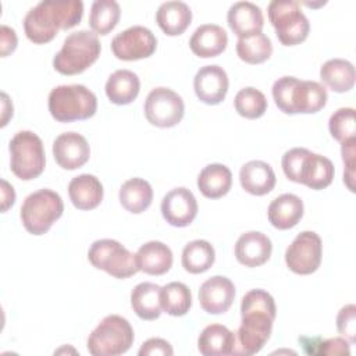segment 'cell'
<instances>
[{
  "label": "cell",
  "instance_id": "obj_14",
  "mask_svg": "<svg viewBox=\"0 0 356 356\" xmlns=\"http://www.w3.org/2000/svg\"><path fill=\"white\" fill-rule=\"evenodd\" d=\"M161 214L172 227H188L197 214L195 195L184 186L167 192L161 200Z\"/></svg>",
  "mask_w": 356,
  "mask_h": 356
},
{
  "label": "cell",
  "instance_id": "obj_42",
  "mask_svg": "<svg viewBox=\"0 0 356 356\" xmlns=\"http://www.w3.org/2000/svg\"><path fill=\"white\" fill-rule=\"evenodd\" d=\"M349 341L342 337H335V338H328V339H321L318 337L317 341V349L316 355H327V356H349L350 349H349Z\"/></svg>",
  "mask_w": 356,
  "mask_h": 356
},
{
  "label": "cell",
  "instance_id": "obj_19",
  "mask_svg": "<svg viewBox=\"0 0 356 356\" xmlns=\"http://www.w3.org/2000/svg\"><path fill=\"white\" fill-rule=\"evenodd\" d=\"M227 21L238 38H246L259 33L264 25L261 8L252 1L234 3L228 10Z\"/></svg>",
  "mask_w": 356,
  "mask_h": 356
},
{
  "label": "cell",
  "instance_id": "obj_36",
  "mask_svg": "<svg viewBox=\"0 0 356 356\" xmlns=\"http://www.w3.org/2000/svg\"><path fill=\"white\" fill-rule=\"evenodd\" d=\"M236 54L248 64H260L271 57L273 43L263 32L239 38L236 42Z\"/></svg>",
  "mask_w": 356,
  "mask_h": 356
},
{
  "label": "cell",
  "instance_id": "obj_26",
  "mask_svg": "<svg viewBox=\"0 0 356 356\" xmlns=\"http://www.w3.org/2000/svg\"><path fill=\"white\" fill-rule=\"evenodd\" d=\"M235 334L222 324H210L197 338V349L204 356H228L234 353Z\"/></svg>",
  "mask_w": 356,
  "mask_h": 356
},
{
  "label": "cell",
  "instance_id": "obj_46",
  "mask_svg": "<svg viewBox=\"0 0 356 356\" xmlns=\"http://www.w3.org/2000/svg\"><path fill=\"white\" fill-rule=\"evenodd\" d=\"M13 117V103L6 92H1V127H6Z\"/></svg>",
  "mask_w": 356,
  "mask_h": 356
},
{
  "label": "cell",
  "instance_id": "obj_32",
  "mask_svg": "<svg viewBox=\"0 0 356 356\" xmlns=\"http://www.w3.org/2000/svg\"><path fill=\"white\" fill-rule=\"evenodd\" d=\"M118 197L120 203L127 211L139 214L152 204L153 189L146 179L135 177L121 185Z\"/></svg>",
  "mask_w": 356,
  "mask_h": 356
},
{
  "label": "cell",
  "instance_id": "obj_40",
  "mask_svg": "<svg viewBox=\"0 0 356 356\" xmlns=\"http://www.w3.org/2000/svg\"><path fill=\"white\" fill-rule=\"evenodd\" d=\"M337 330L350 343L356 339V306L345 305L337 314Z\"/></svg>",
  "mask_w": 356,
  "mask_h": 356
},
{
  "label": "cell",
  "instance_id": "obj_22",
  "mask_svg": "<svg viewBox=\"0 0 356 356\" xmlns=\"http://www.w3.org/2000/svg\"><path fill=\"white\" fill-rule=\"evenodd\" d=\"M267 217L274 228H293L303 217V202L293 193H282L268 204Z\"/></svg>",
  "mask_w": 356,
  "mask_h": 356
},
{
  "label": "cell",
  "instance_id": "obj_17",
  "mask_svg": "<svg viewBox=\"0 0 356 356\" xmlns=\"http://www.w3.org/2000/svg\"><path fill=\"white\" fill-rule=\"evenodd\" d=\"M234 299V282L224 275H214L200 285L199 303L209 314H221L228 312Z\"/></svg>",
  "mask_w": 356,
  "mask_h": 356
},
{
  "label": "cell",
  "instance_id": "obj_34",
  "mask_svg": "<svg viewBox=\"0 0 356 356\" xmlns=\"http://www.w3.org/2000/svg\"><path fill=\"white\" fill-rule=\"evenodd\" d=\"M161 310L170 316H185L192 306V293L184 282L172 281L160 289Z\"/></svg>",
  "mask_w": 356,
  "mask_h": 356
},
{
  "label": "cell",
  "instance_id": "obj_43",
  "mask_svg": "<svg viewBox=\"0 0 356 356\" xmlns=\"http://www.w3.org/2000/svg\"><path fill=\"white\" fill-rule=\"evenodd\" d=\"M172 346L163 338H150L145 341L138 352L139 356H171Z\"/></svg>",
  "mask_w": 356,
  "mask_h": 356
},
{
  "label": "cell",
  "instance_id": "obj_10",
  "mask_svg": "<svg viewBox=\"0 0 356 356\" xmlns=\"http://www.w3.org/2000/svg\"><path fill=\"white\" fill-rule=\"evenodd\" d=\"M267 13L275 35L284 46L299 44L307 38L310 24L298 1L273 0L268 4Z\"/></svg>",
  "mask_w": 356,
  "mask_h": 356
},
{
  "label": "cell",
  "instance_id": "obj_41",
  "mask_svg": "<svg viewBox=\"0 0 356 356\" xmlns=\"http://www.w3.org/2000/svg\"><path fill=\"white\" fill-rule=\"evenodd\" d=\"M356 146V138L348 139L345 142H342L341 146V154H342V160L345 164V171H343V182L346 184L349 191H355V150Z\"/></svg>",
  "mask_w": 356,
  "mask_h": 356
},
{
  "label": "cell",
  "instance_id": "obj_28",
  "mask_svg": "<svg viewBox=\"0 0 356 356\" xmlns=\"http://www.w3.org/2000/svg\"><path fill=\"white\" fill-rule=\"evenodd\" d=\"M106 95L114 104L124 106L132 103L140 90V81L134 71L117 70L106 82Z\"/></svg>",
  "mask_w": 356,
  "mask_h": 356
},
{
  "label": "cell",
  "instance_id": "obj_33",
  "mask_svg": "<svg viewBox=\"0 0 356 356\" xmlns=\"http://www.w3.org/2000/svg\"><path fill=\"white\" fill-rule=\"evenodd\" d=\"M214 248L204 239H195L186 243L181 256L182 267L191 274H200L207 271L214 264Z\"/></svg>",
  "mask_w": 356,
  "mask_h": 356
},
{
  "label": "cell",
  "instance_id": "obj_13",
  "mask_svg": "<svg viewBox=\"0 0 356 356\" xmlns=\"http://www.w3.org/2000/svg\"><path fill=\"white\" fill-rule=\"evenodd\" d=\"M157 47L154 33L142 25H134L117 33L111 40V51L118 60L135 61L150 57Z\"/></svg>",
  "mask_w": 356,
  "mask_h": 356
},
{
  "label": "cell",
  "instance_id": "obj_8",
  "mask_svg": "<svg viewBox=\"0 0 356 356\" xmlns=\"http://www.w3.org/2000/svg\"><path fill=\"white\" fill-rule=\"evenodd\" d=\"M10 167L13 174L31 181L38 178L46 165L42 139L32 131H19L10 140Z\"/></svg>",
  "mask_w": 356,
  "mask_h": 356
},
{
  "label": "cell",
  "instance_id": "obj_38",
  "mask_svg": "<svg viewBox=\"0 0 356 356\" xmlns=\"http://www.w3.org/2000/svg\"><path fill=\"white\" fill-rule=\"evenodd\" d=\"M328 129L331 136L341 143L355 138V108L341 107L337 111H334L328 120Z\"/></svg>",
  "mask_w": 356,
  "mask_h": 356
},
{
  "label": "cell",
  "instance_id": "obj_27",
  "mask_svg": "<svg viewBox=\"0 0 356 356\" xmlns=\"http://www.w3.org/2000/svg\"><path fill=\"white\" fill-rule=\"evenodd\" d=\"M334 174L335 168L328 157L309 152L300 170L299 184H303L310 189L320 191L332 182Z\"/></svg>",
  "mask_w": 356,
  "mask_h": 356
},
{
  "label": "cell",
  "instance_id": "obj_25",
  "mask_svg": "<svg viewBox=\"0 0 356 356\" xmlns=\"http://www.w3.org/2000/svg\"><path fill=\"white\" fill-rule=\"evenodd\" d=\"M139 270L150 275H163L172 266L171 249L160 241H149L136 252Z\"/></svg>",
  "mask_w": 356,
  "mask_h": 356
},
{
  "label": "cell",
  "instance_id": "obj_11",
  "mask_svg": "<svg viewBox=\"0 0 356 356\" xmlns=\"http://www.w3.org/2000/svg\"><path fill=\"white\" fill-rule=\"evenodd\" d=\"M146 120L159 128H171L181 122L185 113L182 97L170 88L159 86L149 92L145 100Z\"/></svg>",
  "mask_w": 356,
  "mask_h": 356
},
{
  "label": "cell",
  "instance_id": "obj_37",
  "mask_svg": "<svg viewBox=\"0 0 356 356\" xmlns=\"http://www.w3.org/2000/svg\"><path fill=\"white\" fill-rule=\"evenodd\" d=\"M235 110L239 115L254 120L261 117L267 110V99L263 92L253 86L241 89L234 99Z\"/></svg>",
  "mask_w": 356,
  "mask_h": 356
},
{
  "label": "cell",
  "instance_id": "obj_21",
  "mask_svg": "<svg viewBox=\"0 0 356 356\" xmlns=\"http://www.w3.org/2000/svg\"><path fill=\"white\" fill-rule=\"evenodd\" d=\"M241 186L250 195L263 196L271 192L277 178L273 167L263 160H250L241 167Z\"/></svg>",
  "mask_w": 356,
  "mask_h": 356
},
{
  "label": "cell",
  "instance_id": "obj_15",
  "mask_svg": "<svg viewBox=\"0 0 356 356\" xmlns=\"http://www.w3.org/2000/svg\"><path fill=\"white\" fill-rule=\"evenodd\" d=\"M228 75L220 65H204L193 78V89L197 99L206 104L221 103L228 92Z\"/></svg>",
  "mask_w": 356,
  "mask_h": 356
},
{
  "label": "cell",
  "instance_id": "obj_39",
  "mask_svg": "<svg viewBox=\"0 0 356 356\" xmlns=\"http://www.w3.org/2000/svg\"><path fill=\"white\" fill-rule=\"evenodd\" d=\"M310 150L305 149V147H293L289 149L284 153L282 160H281V165H282V171L285 174V177L292 181L299 184V178H300V170L303 165V161L306 159V156L309 154Z\"/></svg>",
  "mask_w": 356,
  "mask_h": 356
},
{
  "label": "cell",
  "instance_id": "obj_2",
  "mask_svg": "<svg viewBox=\"0 0 356 356\" xmlns=\"http://www.w3.org/2000/svg\"><path fill=\"white\" fill-rule=\"evenodd\" d=\"M83 15L81 0H43L32 7L24 18L26 38L43 44L50 42L60 29H70L78 25Z\"/></svg>",
  "mask_w": 356,
  "mask_h": 356
},
{
  "label": "cell",
  "instance_id": "obj_4",
  "mask_svg": "<svg viewBox=\"0 0 356 356\" xmlns=\"http://www.w3.org/2000/svg\"><path fill=\"white\" fill-rule=\"evenodd\" d=\"M100 42L93 31L70 33L53 58V67L63 75H76L88 70L100 56Z\"/></svg>",
  "mask_w": 356,
  "mask_h": 356
},
{
  "label": "cell",
  "instance_id": "obj_1",
  "mask_svg": "<svg viewBox=\"0 0 356 356\" xmlns=\"http://www.w3.org/2000/svg\"><path fill=\"white\" fill-rule=\"evenodd\" d=\"M277 316L274 298L264 289H250L241 302V325L235 335L234 355L252 356L271 337Z\"/></svg>",
  "mask_w": 356,
  "mask_h": 356
},
{
  "label": "cell",
  "instance_id": "obj_31",
  "mask_svg": "<svg viewBox=\"0 0 356 356\" xmlns=\"http://www.w3.org/2000/svg\"><path fill=\"white\" fill-rule=\"evenodd\" d=\"M355 67L345 58L327 60L320 68L321 81L334 92L345 93L355 85Z\"/></svg>",
  "mask_w": 356,
  "mask_h": 356
},
{
  "label": "cell",
  "instance_id": "obj_12",
  "mask_svg": "<svg viewBox=\"0 0 356 356\" xmlns=\"http://www.w3.org/2000/svg\"><path fill=\"white\" fill-rule=\"evenodd\" d=\"M323 242L314 231H303L296 235L285 250V263L288 268L300 275L314 273L321 263Z\"/></svg>",
  "mask_w": 356,
  "mask_h": 356
},
{
  "label": "cell",
  "instance_id": "obj_16",
  "mask_svg": "<svg viewBox=\"0 0 356 356\" xmlns=\"http://www.w3.org/2000/svg\"><path fill=\"white\" fill-rule=\"evenodd\" d=\"M53 156L61 168L76 170L89 160L90 146L81 134L64 132L53 142Z\"/></svg>",
  "mask_w": 356,
  "mask_h": 356
},
{
  "label": "cell",
  "instance_id": "obj_30",
  "mask_svg": "<svg viewBox=\"0 0 356 356\" xmlns=\"http://www.w3.org/2000/svg\"><path fill=\"white\" fill-rule=\"evenodd\" d=\"M157 284L140 282L131 292V306L142 320H156L161 314V299Z\"/></svg>",
  "mask_w": 356,
  "mask_h": 356
},
{
  "label": "cell",
  "instance_id": "obj_3",
  "mask_svg": "<svg viewBox=\"0 0 356 356\" xmlns=\"http://www.w3.org/2000/svg\"><path fill=\"white\" fill-rule=\"evenodd\" d=\"M273 99L285 114H313L327 103V89L316 81L281 76L273 85Z\"/></svg>",
  "mask_w": 356,
  "mask_h": 356
},
{
  "label": "cell",
  "instance_id": "obj_45",
  "mask_svg": "<svg viewBox=\"0 0 356 356\" xmlns=\"http://www.w3.org/2000/svg\"><path fill=\"white\" fill-rule=\"evenodd\" d=\"M15 202V192L13 185L6 179H1V211L6 213Z\"/></svg>",
  "mask_w": 356,
  "mask_h": 356
},
{
  "label": "cell",
  "instance_id": "obj_24",
  "mask_svg": "<svg viewBox=\"0 0 356 356\" xmlns=\"http://www.w3.org/2000/svg\"><path fill=\"white\" fill-rule=\"evenodd\" d=\"M192 21V11L184 1H164L156 11V22L168 36H178L186 31Z\"/></svg>",
  "mask_w": 356,
  "mask_h": 356
},
{
  "label": "cell",
  "instance_id": "obj_29",
  "mask_svg": "<svg viewBox=\"0 0 356 356\" xmlns=\"http://www.w3.org/2000/svg\"><path fill=\"white\" fill-rule=\"evenodd\" d=\"M232 185L231 170L220 163L206 165L197 175V188L204 197L218 199L227 195Z\"/></svg>",
  "mask_w": 356,
  "mask_h": 356
},
{
  "label": "cell",
  "instance_id": "obj_18",
  "mask_svg": "<svg viewBox=\"0 0 356 356\" xmlns=\"http://www.w3.org/2000/svg\"><path fill=\"white\" fill-rule=\"evenodd\" d=\"M235 257L246 267H259L264 264L273 252L271 239L259 231L242 234L235 243Z\"/></svg>",
  "mask_w": 356,
  "mask_h": 356
},
{
  "label": "cell",
  "instance_id": "obj_20",
  "mask_svg": "<svg viewBox=\"0 0 356 356\" xmlns=\"http://www.w3.org/2000/svg\"><path fill=\"white\" fill-rule=\"evenodd\" d=\"M228 43L225 29L217 24H203L195 29L189 39V47L197 57L210 58L221 54Z\"/></svg>",
  "mask_w": 356,
  "mask_h": 356
},
{
  "label": "cell",
  "instance_id": "obj_23",
  "mask_svg": "<svg viewBox=\"0 0 356 356\" xmlns=\"http://www.w3.org/2000/svg\"><path fill=\"white\" fill-rule=\"evenodd\" d=\"M68 195L76 209L92 210L103 200V185L97 177L92 174H81L70 181Z\"/></svg>",
  "mask_w": 356,
  "mask_h": 356
},
{
  "label": "cell",
  "instance_id": "obj_44",
  "mask_svg": "<svg viewBox=\"0 0 356 356\" xmlns=\"http://www.w3.org/2000/svg\"><path fill=\"white\" fill-rule=\"evenodd\" d=\"M18 38L13 28L7 25L0 26V54L1 57H7L17 49Z\"/></svg>",
  "mask_w": 356,
  "mask_h": 356
},
{
  "label": "cell",
  "instance_id": "obj_5",
  "mask_svg": "<svg viewBox=\"0 0 356 356\" xmlns=\"http://www.w3.org/2000/svg\"><path fill=\"white\" fill-rule=\"evenodd\" d=\"M47 106L56 121L72 122L93 117L97 110V99L83 85H60L50 90Z\"/></svg>",
  "mask_w": 356,
  "mask_h": 356
},
{
  "label": "cell",
  "instance_id": "obj_35",
  "mask_svg": "<svg viewBox=\"0 0 356 356\" xmlns=\"http://www.w3.org/2000/svg\"><path fill=\"white\" fill-rule=\"evenodd\" d=\"M120 4L114 0H95L90 7L89 25L96 35H107L118 24Z\"/></svg>",
  "mask_w": 356,
  "mask_h": 356
},
{
  "label": "cell",
  "instance_id": "obj_9",
  "mask_svg": "<svg viewBox=\"0 0 356 356\" xmlns=\"http://www.w3.org/2000/svg\"><path fill=\"white\" fill-rule=\"evenodd\" d=\"M88 260L93 267L120 280L129 278L140 271L136 253L134 254L115 239L95 241L89 248Z\"/></svg>",
  "mask_w": 356,
  "mask_h": 356
},
{
  "label": "cell",
  "instance_id": "obj_6",
  "mask_svg": "<svg viewBox=\"0 0 356 356\" xmlns=\"http://www.w3.org/2000/svg\"><path fill=\"white\" fill-rule=\"evenodd\" d=\"M61 196L47 188L28 195L21 206L19 217L24 228L32 235H43L63 216Z\"/></svg>",
  "mask_w": 356,
  "mask_h": 356
},
{
  "label": "cell",
  "instance_id": "obj_7",
  "mask_svg": "<svg viewBox=\"0 0 356 356\" xmlns=\"http://www.w3.org/2000/svg\"><path fill=\"white\" fill-rule=\"evenodd\" d=\"M134 328L118 314L106 316L88 337V350L93 356H117L131 349Z\"/></svg>",
  "mask_w": 356,
  "mask_h": 356
}]
</instances>
